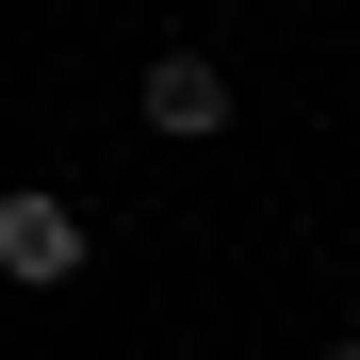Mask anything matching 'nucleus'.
Segmentation results:
<instances>
[{
	"label": "nucleus",
	"instance_id": "1",
	"mask_svg": "<svg viewBox=\"0 0 360 360\" xmlns=\"http://www.w3.org/2000/svg\"><path fill=\"white\" fill-rule=\"evenodd\" d=\"M98 246H82V213L66 197H33V180H17V197H0V278H17V295H66Z\"/></svg>",
	"mask_w": 360,
	"mask_h": 360
},
{
	"label": "nucleus",
	"instance_id": "2",
	"mask_svg": "<svg viewBox=\"0 0 360 360\" xmlns=\"http://www.w3.org/2000/svg\"><path fill=\"white\" fill-rule=\"evenodd\" d=\"M148 131H180V148L229 131V66H213V49H164V66H148Z\"/></svg>",
	"mask_w": 360,
	"mask_h": 360
},
{
	"label": "nucleus",
	"instance_id": "3",
	"mask_svg": "<svg viewBox=\"0 0 360 360\" xmlns=\"http://www.w3.org/2000/svg\"><path fill=\"white\" fill-rule=\"evenodd\" d=\"M328 360H360V344H328Z\"/></svg>",
	"mask_w": 360,
	"mask_h": 360
}]
</instances>
